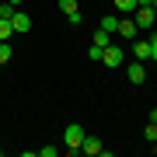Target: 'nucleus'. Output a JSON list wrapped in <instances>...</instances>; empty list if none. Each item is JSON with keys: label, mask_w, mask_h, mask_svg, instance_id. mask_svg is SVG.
I'll list each match as a JSON object with an SVG mask.
<instances>
[{"label": "nucleus", "mask_w": 157, "mask_h": 157, "mask_svg": "<svg viewBox=\"0 0 157 157\" xmlns=\"http://www.w3.org/2000/svg\"><path fill=\"white\" fill-rule=\"evenodd\" d=\"M143 136H147V140H150V143H157V122H147V129H143Z\"/></svg>", "instance_id": "dca6fc26"}, {"label": "nucleus", "mask_w": 157, "mask_h": 157, "mask_svg": "<svg viewBox=\"0 0 157 157\" xmlns=\"http://www.w3.org/2000/svg\"><path fill=\"white\" fill-rule=\"evenodd\" d=\"M11 35H14V25L7 21V17H0V42H7Z\"/></svg>", "instance_id": "f8f14e48"}, {"label": "nucleus", "mask_w": 157, "mask_h": 157, "mask_svg": "<svg viewBox=\"0 0 157 157\" xmlns=\"http://www.w3.org/2000/svg\"><path fill=\"white\" fill-rule=\"evenodd\" d=\"M150 59L157 63V35H150Z\"/></svg>", "instance_id": "a211bd4d"}, {"label": "nucleus", "mask_w": 157, "mask_h": 157, "mask_svg": "<svg viewBox=\"0 0 157 157\" xmlns=\"http://www.w3.org/2000/svg\"><path fill=\"white\" fill-rule=\"evenodd\" d=\"M129 17L136 21V28H140V32H147V28H154V25H157V11H154V7H136Z\"/></svg>", "instance_id": "f03ea898"}, {"label": "nucleus", "mask_w": 157, "mask_h": 157, "mask_svg": "<svg viewBox=\"0 0 157 157\" xmlns=\"http://www.w3.org/2000/svg\"><path fill=\"white\" fill-rule=\"evenodd\" d=\"M87 59H94V63H101V49H98V45H91V49H87Z\"/></svg>", "instance_id": "f3484780"}, {"label": "nucleus", "mask_w": 157, "mask_h": 157, "mask_svg": "<svg viewBox=\"0 0 157 157\" xmlns=\"http://www.w3.org/2000/svg\"><path fill=\"white\" fill-rule=\"evenodd\" d=\"M101 28L115 35V28H119V14H105V17H101Z\"/></svg>", "instance_id": "9b49d317"}, {"label": "nucleus", "mask_w": 157, "mask_h": 157, "mask_svg": "<svg viewBox=\"0 0 157 157\" xmlns=\"http://www.w3.org/2000/svg\"><path fill=\"white\" fill-rule=\"evenodd\" d=\"M63 143H67V150H70V154H80V143H84V126L70 122L67 129H63Z\"/></svg>", "instance_id": "f257e3e1"}, {"label": "nucleus", "mask_w": 157, "mask_h": 157, "mask_svg": "<svg viewBox=\"0 0 157 157\" xmlns=\"http://www.w3.org/2000/svg\"><path fill=\"white\" fill-rule=\"evenodd\" d=\"M112 4H115L119 14H133V11H136V0H112Z\"/></svg>", "instance_id": "9d476101"}, {"label": "nucleus", "mask_w": 157, "mask_h": 157, "mask_svg": "<svg viewBox=\"0 0 157 157\" xmlns=\"http://www.w3.org/2000/svg\"><path fill=\"white\" fill-rule=\"evenodd\" d=\"M126 77H129V84H143V80H147L143 63H140V59H136V63H129V67H126Z\"/></svg>", "instance_id": "423d86ee"}, {"label": "nucleus", "mask_w": 157, "mask_h": 157, "mask_svg": "<svg viewBox=\"0 0 157 157\" xmlns=\"http://www.w3.org/2000/svg\"><path fill=\"white\" fill-rule=\"evenodd\" d=\"M11 25H14V35H25L32 28V17L25 14V11H14V17H11Z\"/></svg>", "instance_id": "0eeeda50"}, {"label": "nucleus", "mask_w": 157, "mask_h": 157, "mask_svg": "<svg viewBox=\"0 0 157 157\" xmlns=\"http://www.w3.org/2000/svg\"><path fill=\"white\" fill-rule=\"evenodd\" d=\"M11 56H14V49L7 42H0V63H11Z\"/></svg>", "instance_id": "2eb2a0df"}, {"label": "nucleus", "mask_w": 157, "mask_h": 157, "mask_svg": "<svg viewBox=\"0 0 157 157\" xmlns=\"http://www.w3.org/2000/svg\"><path fill=\"white\" fill-rule=\"evenodd\" d=\"M91 45H98V49H105V45H112V32H105V28H98L94 35H91Z\"/></svg>", "instance_id": "6e6552de"}, {"label": "nucleus", "mask_w": 157, "mask_h": 157, "mask_svg": "<svg viewBox=\"0 0 157 157\" xmlns=\"http://www.w3.org/2000/svg\"><path fill=\"white\" fill-rule=\"evenodd\" d=\"M115 35H122V39H129V42H133L136 35H140V28H136V21L126 14V17H119V28H115Z\"/></svg>", "instance_id": "20e7f679"}, {"label": "nucleus", "mask_w": 157, "mask_h": 157, "mask_svg": "<svg viewBox=\"0 0 157 157\" xmlns=\"http://www.w3.org/2000/svg\"><path fill=\"white\" fill-rule=\"evenodd\" d=\"M11 4H21V0H11Z\"/></svg>", "instance_id": "412c9836"}, {"label": "nucleus", "mask_w": 157, "mask_h": 157, "mask_svg": "<svg viewBox=\"0 0 157 157\" xmlns=\"http://www.w3.org/2000/svg\"><path fill=\"white\" fill-rule=\"evenodd\" d=\"M0 67H4V63H0Z\"/></svg>", "instance_id": "4be33fe9"}, {"label": "nucleus", "mask_w": 157, "mask_h": 157, "mask_svg": "<svg viewBox=\"0 0 157 157\" xmlns=\"http://www.w3.org/2000/svg\"><path fill=\"white\" fill-rule=\"evenodd\" d=\"M154 4V0H136V7H150Z\"/></svg>", "instance_id": "6ab92c4d"}, {"label": "nucleus", "mask_w": 157, "mask_h": 157, "mask_svg": "<svg viewBox=\"0 0 157 157\" xmlns=\"http://www.w3.org/2000/svg\"><path fill=\"white\" fill-rule=\"evenodd\" d=\"M150 122H157V108H150Z\"/></svg>", "instance_id": "aec40b11"}, {"label": "nucleus", "mask_w": 157, "mask_h": 157, "mask_svg": "<svg viewBox=\"0 0 157 157\" xmlns=\"http://www.w3.org/2000/svg\"><path fill=\"white\" fill-rule=\"evenodd\" d=\"M0 154H4V150H0Z\"/></svg>", "instance_id": "5701e85b"}, {"label": "nucleus", "mask_w": 157, "mask_h": 157, "mask_svg": "<svg viewBox=\"0 0 157 157\" xmlns=\"http://www.w3.org/2000/svg\"><path fill=\"white\" fill-rule=\"evenodd\" d=\"M133 56L140 59V63L150 59V39H140V35H136V39H133Z\"/></svg>", "instance_id": "39448f33"}, {"label": "nucleus", "mask_w": 157, "mask_h": 157, "mask_svg": "<svg viewBox=\"0 0 157 157\" xmlns=\"http://www.w3.org/2000/svg\"><path fill=\"white\" fill-rule=\"evenodd\" d=\"M122 59H126V52H122V45H105V49H101V63H105V67H122Z\"/></svg>", "instance_id": "7ed1b4c3"}, {"label": "nucleus", "mask_w": 157, "mask_h": 157, "mask_svg": "<svg viewBox=\"0 0 157 157\" xmlns=\"http://www.w3.org/2000/svg\"><path fill=\"white\" fill-rule=\"evenodd\" d=\"M80 150H84V154H101L105 147H101V140H98V136H84V143H80Z\"/></svg>", "instance_id": "1a4fd4ad"}, {"label": "nucleus", "mask_w": 157, "mask_h": 157, "mask_svg": "<svg viewBox=\"0 0 157 157\" xmlns=\"http://www.w3.org/2000/svg\"><path fill=\"white\" fill-rule=\"evenodd\" d=\"M59 11H63V14L70 17L73 11H80V7H77V0H59Z\"/></svg>", "instance_id": "ddd939ff"}, {"label": "nucleus", "mask_w": 157, "mask_h": 157, "mask_svg": "<svg viewBox=\"0 0 157 157\" xmlns=\"http://www.w3.org/2000/svg\"><path fill=\"white\" fill-rule=\"evenodd\" d=\"M14 11H17V4H11V0H7V4H0V17H7V21L14 17Z\"/></svg>", "instance_id": "4468645a"}]
</instances>
